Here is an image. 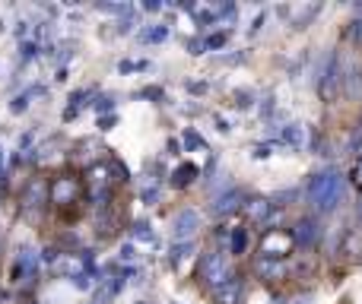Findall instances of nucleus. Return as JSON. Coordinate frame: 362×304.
<instances>
[{"instance_id": "1", "label": "nucleus", "mask_w": 362, "mask_h": 304, "mask_svg": "<svg viewBox=\"0 0 362 304\" xmlns=\"http://www.w3.org/2000/svg\"><path fill=\"white\" fill-rule=\"evenodd\" d=\"M346 193V184H344V174L327 168V171L315 174L312 184H308V203L315 206L318 212H331L337 209V203L344 200Z\"/></svg>"}, {"instance_id": "2", "label": "nucleus", "mask_w": 362, "mask_h": 304, "mask_svg": "<svg viewBox=\"0 0 362 304\" xmlns=\"http://www.w3.org/2000/svg\"><path fill=\"white\" fill-rule=\"evenodd\" d=\"M204 279L210 282L213 292H216V288H223L226 282H232L235 276H232V269H229V263H226L223 254H210L204 260Z\"/></svg>"}, {"instance_id": "3", "label": "nucleus", "mask_w": 362, "mask_h": 304, "mask_svg": "<svg viewBox=\"0 0 362 304\" xmlns=\"http://www.w3.org/2000/svg\"><path fill=\"white\" fill-rule=\"evenodd\" d=\"M197 229H200L197 209H181L178 216L172 219V231H175V238H191Z\"/></svg>"}, {"instance_id": "4", "label": "nucleus", "mask_w": 362, "mask_h": 304, "mask_svg": "<svg viewBox=\"0 0 362 304\" xmlns=\"http://www.w3.org/2000/svg\"><path fill=\"white\" fill-rule=\"evenodd\" d=\"M213 295H216L223 304H238V298H242V286H238V279H232V282H226L223 288H216Z\"/></svg>"}, {"instance_id": "5", "label": "nucleus", "mask_w": 362, "mask_h": 304, "mask_svg": "<svg viewBox=\"0 0 362 304\" xmlns=\"http://www.w3.org/2000/svg\"><path fill=\"white\" fill-rule=\"evenodd\" d=\"M315 238H318V225H312L305 219V222H299V229H296V241L299 244H312Z\"/></svg>"}, {"instance_id": "6", "label": "nucleus", "mask_w": 362, "mask_h": 304, "mask_svg": "<svg viewBox=\"0 0 362 304\" xmlns=\"http://www.w3.org/2000/svg\"><path fill=\"white\" fill-rule=\"evenodd\" d=\"M235 203H238V190H229V193H226V197H219V200H216V206H213V212H219V216H223V212L235 209Z\"/></svg>"}, {"instance_id": "7", "label": "nucleus", "mask_w": 362, "mask_h": 304, "mask_svg": "<svg viewBox=\"0 0 362 304\" xmlns=\"http://www.w3.org/2000/svg\"><path fill=\"white\" fill-rule=\"evenodd\" d=\"M16 269H19V276H32V273H35V257H32V250H23Z\"/></svg>"}, {"instance_id": "8", "label": "nucleus", "mask_w": 362, "mask_h": 304, "mask_svg": "<svg viewBox=\"0 0 362 304\" xmlns=\"http://www.w3.org/2000/svg\"><path fill=\"white\" fill-rule=\"evenodd\" d=\"M232 250H235V254L245 250V231H235V235H232Z\"/></svg>"}, {"instance_id": "9", "label": "nucleus", "mask_w": 362, "mask_h": 304, "mask_svg": "<svg viewBox=\"0 0 362 304\" xmlns=\"http://www.w3.org/2000/svg\"><path fill=\"white\" fill-rule=\"evenodd\" d=\"M350 146H353V150H356V152H362V124L356 127V133H353V140H350Z\"/></svg>"}, {"instance_id": "10", "label": "nucleus", "mask_w": 362, "mask_h": 304, "mask_svg": "<svg viewBox=\"0 0 362 304\" xmlns=\"http://www.w3.org/2000/svg\"><path fill=\"white\" fill-rule=\"evenodd\" d=\"M191 178H194V168H181L175 181H178V184H185V181H191Z\"/></svg>"}, {"instance_id": "11", "label": "nucleus", "mask_w": 362, "mask_h": 304, "mask_svg": "<svg viewBox=\"0 0 362 304\" xmlns=\"http://www.w3.org/2000/svg\"><path fill=\"white\" fill-rule=\"evenodd\" d=\"M286 140H293V143H302V130L293 124V130H286Z\"/></svg>"}, {"instance_id": "12", "label": "nucleus", "mask_w": 362, "mask_h": 304, "mask_svg": "<svg viewBox=\"0 0 362 304\" xmlns=\"http://www.w3.org/2000/svg\"><path fill=\"white\" fill-rule=\"evenodd\" d=\"M356 38H359V42H362V19H359V23H356Z\"/></svg>"}, {"instance_id": "13", "label": "nucleus", "mask_w": 362, "mask_h": 304, "mask_svg": "<svg viewBox=\"0 0 362 304\" xmlns=\"http://www.w3.org/2000/svg\"><path fill=\"white\" fill-rule=\"evenodd\" d=\"M356 178H359V184H362V162H359V168H356Z\"/></svg>"}, {"instance_id": "14", "label": "nucleus", "mask_w": 362, "mask_h": 304, "mask_svg": "<svg viewBox=\"0 0 362 304\" xmlns=\"http://www.w3.org/2000/svg\"><path fill=\"white\" fill-rule=\"evenodd\" d=\"M359 212H362V203H359Z\"/></svg>"}]
</instances>
